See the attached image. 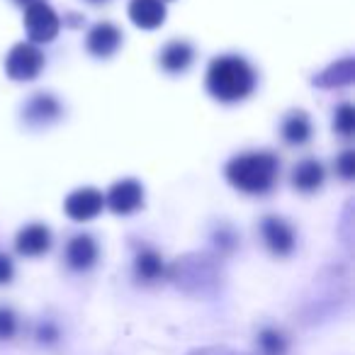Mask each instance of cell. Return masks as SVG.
Instances as JSON below:
<instances>
[{"label":"cell","instance_id":"d4e9b609","mask_svg":"<svg viewBox=\"0 0 355 355\" xmlns=\"http://www.w3.org/2000/svg\"><path fill=\"white\" fill-rule=\"evenodd\" d=\"M17 6H32V3H40V0H15Z\"/></svg>","mask_w":355,"mask_h":355},{"label":"cell","instance_id":"e0dca14e","mask_svg":"<svg viewBox=\"0 0 355 355\" xmlns=\"http://www.w3.org/2000/svg\"><path fill=\"white\" fill-rule=\"evenodd\" d=\"M134 270H137V277L144 282H153L166 272V266H163L161 256L156 251H141L134 261Z\"/></svg>","mask_w":355,"mask_h":355},{"label":"cell","instance_id":"44dd1931","mask_svg":"<svg viewBox=\"0 0 355 355\" xmlns=\"http://www.w3.org/2000/svg\"><path fill=\"white\" fill-rule=\"evenodd\" d=\"M17 331V316L10 309L0 306V338H12Z\"/></svg>","mask_w":355,"mask_h":355},{"label":"cell","instance_id":"d6986e66","mask_svg":"<svg viewBox=\"0 0 355 355\" xmlns=\"http://www.w3.org/2000/svg\"><path fill=\"white\" fill-rule=\"evenodd\" d=\"M334 129L338 134H343V137H353L355 132V110L353 105H340L338 110H336V117H334Z\"/></svg>","mask_w":355,"mask_h":355},{"label":"cell","instance_id":"7a4b0ae2","mask_svg":"<svg viewBox=\"0 0 355 355\" xmlns=\"http://www.w3.org/2000/svg\"><path fill=\"white\" fill-rule=\"evenodd\" d=\"M256 88V71L241 56H217L207 69V90L219 103H239Z\"/></svg>","mask_w":355,"mask_h":355},{"label":"cell","instance_id":"30bf717a","mask_svg":"<svg viewBox=\"0 0 355 355\" xmlns=\"http://www.w3.org/2000/svg\"><path fill=\"white\" fill-rule=\"evenodd\" d=\"M15 248L27 258H37L51 248V232L44 224H30L15 239Z\"/></svg>","mask_w":355,"mask_h":355},{"label":"cell","instance_id":"4fadbf2b","mask_svg":"<svg viewBox=\"0 0 355 355\" xmlns=\"http://www.w3.org/2000/svg\"><path fill=\"white\" fill-rule=\"evenodd\" d=\"M193 59L195 51L188 42H171V44L163 46L161 56H158L163 71H168V73H183V71H188Z\"/></svg>","mask_w":355,"mask_h":355},{"label":"cell","instance_id":"8fae6325","mask_svg":"<svg viewBox=\"0 0 355 355\" xmlns=\"http://www.w3.org/2000/svg\"><path fill=\"white\" fill-rule=\"evenodd\" d=\"M129 17L141 30H156L166 22V6H163V0H132Z\"/></svg>","mask_w":355,"mask_h":355},{"label":"cell","instance_id":"8992f818","mask_svg":"<svg viewBox=\"0 0 355 355\" xmlns=\"http://www.w3.org/2000/svg\"><path fill=\"white\" fill-rule=\"evenodd\" d=\"M110 209L114 214H132L137 212L139 207L144 205V188L141 183L127 178V180H119L110 188L107 193V200H105Z\"/></svg>","mask_w":355,"mask_h":355},{"label":"cell","instance_id":"484cf974","mask_svg":"<svg viewBox=\"0 0 355 355\" xmlns=\"http://www.w3.org/2000/svg\"><path fill=\"white\" fill-rule=\"evenodd\" d=\"M88 3H107V0H88Z\"/></svg>","mask_w":355,"mask_h":355},{"label":"cell","instance_id":"6da1fadb","mask_svg":"<svg viewBox=\"0 0 355 355\" xmlns=\"http://www.w3.org/2000/svg\"><path fill=\"white\" fill-rule=\"evenodd\" d=\"M227 180L246 195H266L280 175V161L270 151H251L227 163Z\"/></svg>","mask_w":355,"mask_h":355},{"label":"cell","instance_id":"7402d4cb","mask_svg":"<svg viewBox=\"0 0 355 355\" xmlns=\"http://www.w3.org/2000/svg\"><path fill=\"white\" fill-rule=\"evenodd\" d=\"M12 275H15V268H12L10 256L0 253V285H8L12 280Z\"/></svg>","mask_w":355,"mask_h":355},{"label":"cell","instance_id":"ac0fdd59","mask_svg":"<svg viewBox=\"0 0 355 355\" xmlns=\"http://www.w3.org/2000/svg\"><path fill=\"white\" fill-rule=\"evenodd\" d=\"M258 345H261L263 355H282L287 348V340L280 331L275 329H263L261 336H258Z\"/></svg>","mask_w":355,"mask_h":355},{"label":"cell","instance_id":"5bb4252c","mask_svg":"<svg viewBox=\"0 0 355 355\" xmlns=\"http://www.w3.org/2000/svg\"><path fill=\"white\" fill-rule=\"evenodd\" d=\"M324 178H326L324 166L319 161L306 158V161L297 163L295 171H292V185L300 193H314V190H319L324 185Z\"/></svg>","mask_w":355,"mask_h":355},{"label":"cell","instance_id":"277c9868","mask_svg":"<svg viewBox=\"0 0 355 355\" xmlns=\"http://www.w3.org/2000/svg\"><path fill=\"white\" fill-rule=\"evenodd\" d=\"M44 69V54L35 44H15L6 59V73L12 80H35Z\"/></svg>","mask_w":355,"mask_h":355},{"label":"cell","instance_id":"5b68a950","mask_svg":"<svg viewBox=\"0 0 355 355\" xmlns=\"http://www.w3.org/2000/svg\"><path fill=\"white\" fill-rule=\"evenodd\" d=\"M105 207V198L95 188H80L71 193L64 202V209L73 222H90L95 219Z\"/></svg>","mask_w":355,"mask_h":355},{"label":"cell","instance_id":"3957f363","mask_svg":"<svg viewBox=\"0 0 355 355\" xmlns=\"http://www.w3.org/2000/svg\"><path fill=\"white\" fill-rule=\"evenodd\" d=\"M59 27H61L59 15L46 6L44 0L27 6L25 30H27V37H30L35 44H49V42H54L56 35H59Z\"/></svg>","mask_w":355,"mask_h":355},{"label":"cell","instance_id":"2e32d148","mask_svg":"<svg viewBox=\"0 0 355 355\" xmlns=\"http://www.w3.org/2000/svg\"><path fill=\"white\" fill-rule=\"evenodd\" d=\"M311 137V122L306 117V112L297 110V112H290L282 122V139L292 146H302L306 144Z\"/></svg>","mask_w":355,"mask_h":355},{"label":"cell","instance_id":"cb8c5ba5","mask_svg":"<svg viewBox=\"0 0 355 355\" xmlns=\"http://www.w3.org/2000/svg\"><path fill=\"white\" fill-rule=\"evenodd\" d=\"M190 355H236V353H232L227 348H205V350H195Z\"/></svg>","mask_w":355,"mask_h":355},{"label":"cell","instance_id":"9a60e30c","mask_svg":"<svg viewBox=\"0 0 355 355\" xmlns=\"http://www.w3.org/2000/svg\"><path fill=\"white\" fill-rule=\"evenodd\" d=\"M353 78H355V61L350 56H345L338 64L321 71L314 78V85H319V88H340V85L353 83Z\"/></svg>","mask_w":355,"mask_h":355},{"label":"cell","instance_id":"7c38bea8","mask_svg":"<svg viewBox=\"0 0 355 355\" xmlns=\"http://www.w3.org/2000/svg\"><path fill=\"white\" fill-rule=\"evenodd\" d=\"M61 117V105L56 98L46 93H37L30 103L25 105V119L30 124H49V122H56Z\"/></svg>","mask_w":355,"mask_h":355},{"label":"cell","instance_id":"ffe728a7","mask_svg":"<svg viewBox=\"0 0 355 355\" xmlns=\"http://www.w3.org/2000/svg\"><path fill=\"white\" fill-rule=\"evenodd\" d=\"M336 171L343 180H353L355 178V151H343L336 158Z\"/></svg>","mask_w":355,"mask_h":355},{"label":"cell","instance_id":"52a82bcc","mask_svg":"<svg viewBox=\"0 0 355 355\" xmlns=\"http://www.w3.org/2000/svg\"><path fill=\"white\" fill-rule=\"evenodd\" d=\"M261 236L268 251L275 256H290L295 248V229L280 217H266L261 222Z\"/></svg>","mask_w":355,"mask_h":355},{"label":"cell","instance_id":"603a6c76","mask_svg":"<svg viewBox=\"0 0 355 355\" xmlns=\"http://www.w3.org/2000/svg\"><path fill=\"white\" fill-rule=\"evenodd\" d=\"M40 340L42 343H54L56 338H59V331H56V326L54 324H44V326H40Z\"/></svg>","mask_w":355,"mask_h":355},{"label":"cell","instance_id":"9c48e42d","mask_svg":"<svg viewBox=\"0 0 355 355\" xmlns=\"http://www.w3.org/2000/svg\"><path fill=\"white\" fill-rule=\"evenodd\" d=\"M98 251L100 248L93 236L78 234V236L71 239L69 246H66V263H69V268H73V270H78V272L90 270V268L98 263Z\"/></svg>","mask_w":355,"mask_h":355},{"label":"cell","instance_id":"ba28073f","mask_svg":"<svg viewBox=\"0 0 355 355\" xmlns=\"http://www.w3.org/2000/svg\"><path fill=\"white\" fill-rule=\"evenodd\" d=\"M119 44H122V32L114 25H110V22H98L88 32V40H85L88 51L93 56H98V59H110L119 49Z\"/></svg>","mask_w":355,"mask_h":355}]
</instances>
